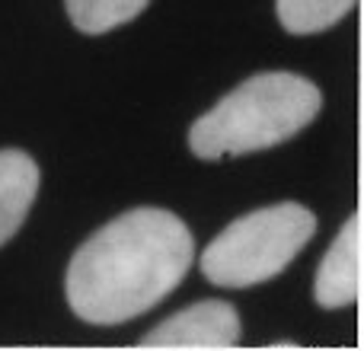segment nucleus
Returning <instances> with one entry per match:
<instances>
[{"label":"nucleus","instance_id":"nucleus-1","mask_svg":"<svg viewBox=\"0 0 364 351\" xmlns=\"http://www.w3.org/2000/svg\"><path fill=\"white\" fill-rule=\"evenodd\" d=\"M195 262L188 227L164 207L119 214L74 252L64 278L68 307L90 326H119L154 310Z\"/></svg>","mask_w":364,"mask_h":351},{"label":"nucleus","instance_id":"nucleus-2","mask_svg":"<svg viewBox=\"0 0 364 351\" xmlns=\"http://www.w3.org/2000/svg\"><path fill=\"white\" fill-rule=\"evenodd\" d=\"M323 93L307 77L291 70H265L224 96L195 119L188 147L198 160H224L259 153L291 141L320 115Z\"/></svg>","mask_w":364,"mask_h":351},{"label":"nucleus","instance_id":"nucleus-3","mask_svg":"<svg viewBox=\"0 0 364 351\" xmlns=\"http://www.w3.org/2000/svg\"><path fill=\"white\" fill-rule=\"evenodd\" d=\"M316 233V214L297 201L259 207L227 224L201 252V275L218 288H256L278 278Z\"/></svg>","mask_w":364,"mask_h":351},{"label":"nucleus","instance_id":"nucleus-4","mask_svg":"<svg viewBox=\"0 0 364 351\" xmlns=\"http://www.w3.org/2000/svg\"><path fill=\"white\" fill-rule=\"evenodd\" d=\"M240 313L227 301H201L173 313L154 326L141 348H237L240 345Z\"/></svg>","mask_w":364,"mask_h":351},{"label":"nucleus","instance_id":"nucleus-5","mask_svg":"<svg viewBox=\"0 0 364 351\" xmlns=\"http://www.w3.org/2000/svg\"><path fill=\"white\" fill-rule=\"evenodd\" d=\"M361 214L342 224L333 246L326 249L314 281V301L323 310H346L361 294Z\"/></svg>","mask_w":364,"mask_h":351},{"label":"nucleus","instance_id":"nucleus-6","mask_svg":"<svg viewBox=\"0 0 364 351\" xmlns=\"http://www.w3.org/2000/svg\"><path fill=\"white\" fill-rule=\"evenodd\" d=\"M38 195V163L23 151H0V246L16 237Z\"/></svg>","mask_w":364,"mask_h":351},{"label":"nucleus","instance_id":"nucleus-7","mask_svg":"<svg viewBox=\"0 0 364 351\" xmlns=\"http://www.w3.org/2000/svg\"><path fill=\"white\" fill-rule=\"evenodd\" d=\"M355 4L358 0H275V13L291 36H316L342 23Z\"/></svg>","mask_w":364,"mask_h":351},{"label":"nucleus","instance_id":"nucleus-8","mask_svg":"<svg viewBox=\"0 0 364 351\" xmlns=\"http://www.w3.org/2000/svg\"><path fill=\"white\" fill-rule=\"evenodd\" d=\"M74 29L83 36H106L119 26L132 23L151 0H64Z\"/></svg>","mask_w":364,"mask_h":351}]
</instances>
